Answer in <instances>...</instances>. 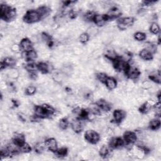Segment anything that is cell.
<instances>
[{
	"label": "cell",
	"mask_w": 161,
	"mask_h": 161,
	"mask_svg": "<svg viewBox=\"0 0 161 161\" xmlns=\"http://www.w3.org/2000/svg\"><path fill=\"white\" fill-rule=\"evenodd\" d=\"M20 47L24 52H29L33 49V44L31 40L28 38H23L20 42Z\"/></svg>",
	"instance_id": "obj_7"
},
{
	"label": "cell",
	"mask_w": 161,
	"mask_h": 161,
	"mask_svg": "<svg viewBox=\"0 0 161 161\" xmlns=\"http://www.w3.org/2000/svg\"><path fill=\"white\" fill-rule=\"evenodd\" d=\"M160 126V121L158 118L152 119L149 123V128L152 130H157Z\"/></svg>",
	"instance_id": "obj_20"
},
{
	"label": "cell",
	"mask_w": 161,
	"mask_h": 161,
	"mask_svg": "<svg viewBox=\"0 0 161 161\" xmlns=\"http://www.w3.org/2000/svg\"><path fill=\"white\" fill-rule=\"evenodd\" d=\"M134 38L137 41H144L147 38L146 34L143 32H136L135 34H134Z\"/></svg>",
	"instance_id": "obj_29"
},
{
	"label": "cell",
	"mask_w": 161,
	"mask_h": 161,
	"mask_svg": "<svg viewBox=\"0 0 161 161\" xmlns=\"http://www.w3.org/2000/svg\"><path fill=\"white\" fill-rule=\"evenodd\" d=\"M46 148L45 142H38L35 146V150L38 153H42Z\"/></svg>",
	"instance_id": "obj_26"
},
{
	"label": "cell",
	"mask_w": 161,
	"mask_h": 161,
	"mask_svg": "<svg viewBox=\"0 0 161 161\" xmlns=\"http://www.w3.org/2000/svg\"><path fill=\"white\" fill-rule=\"evenodd\" d=\"M84 138L87 142L92 144H97L101 140L99 134L93 130H87L84 133Z\"/></svg>",
	"instance_id": "obj_3"
},
{
	"label": "cell",
	"mask_w": 161,
	"mask_h": 161,
	"mask_svg": "<svg viewBox=\"0 0 161 161\" xmlns=\"http://www.w3.org/2000/svg\"><path fill=\"white\" fill-rule=\"evenodd\" d=\"M149 79L152 80V81L156 83L157 84L160 83V71H154L152 72L149 75Z\"/></svg>",
	"instance_id": "obj_18"
},
{
	"label": "cell",
	"mask_w": 161,
	"mask_h": 161,
	"mask_svg": "<svg viewBox=\"0 0 161 161\" xmlns=\"http://www.w3.org/2000/svg\"><path fill=\"white\" fill-rule=\"evenodd\" d=\"M38 70L42 74H47L53 69V67L45 62H40L37 64Z\"/></svg>",
	"instance_id": "obj_13"
},
{
	"label": "cell",
	"mask_w": 161,
	"mask_h": 161,
	"mask_svg": "<svg viewBox=\"0 0 161 161\" xmlns=\"http://www.w3.org/2000/svg\"><path fill=\"white\" fill-rule=\"evenodd\" d=\"M11 51L17 53H19L20 50H22V49H21V47H20V45H18L17 44H14L11 45Z\"/></svg>",
	"instance_id": "obj_35"
},
{
	"label": "cell",
	"mask_w": 161,
	"mask_h": 161,
	"mask_svg": "<svg viewBox=\"0 0 161 161\" xmlns=\"http://www.w3.org/2000/svg\"><path fill=\"white\" fill-rule=\"evenodd\" d=\"M13 142L18 147H20L25 143V137L22 133H15L13 135Z\"/></svg>",
	"instance_id": "obj_9"
},
{
	"label": "cell",
	"mask_w": 161,
	"mask_h": 161,
	"mask_svg": "<svg viewBox=\"0 0 161 161\" xmlns=\"http://www.w3.org/2000/svg\"><path fill=\"white\" fill-rule=\"evenodd\" d=\"M95 15L96 14L93 11H88L86 13L85 15L84 16V18L86 20V21H88V22L93 21V19H94V17H95Z\"/></svg>",
	"instance_id": "obj_34"
},
{
	"label": "cell",
	"mask_w": 161,
	"mask_h": 161,
	"mask_svg": "<svg viewBox=\"0 0 161 161\" xmlns=\"http://www.w3.org/2000/svg\"><path fill=\"white\" fill-rule=\"evenodd\" d=\"M55 153H56L57 157H65L67 155H68V148H66V147H61L60 149H57V150H56Z\"/></svg>",
	"instance_id": "obj_25"
},
{
	"label": "cell",
	"mask_w": 161,
	"mask_h": 161,
	"mask_svg": "<svg viewBox=\"0 0 161 161\" xmlns=\"http://www.w3.org/2000/svg\"><path fill=\"white\" fill-rule=\"evenodd\" d=\"M84 125L80 119L73 120L71 122V128L76 133H79L84 129Z\"/></svg>",
	"instance_id": "obj_6"
},
{
	"label": "cell",
	"mask_w": 161,
	"mask_h": 161,
	"mask_svg": "<svg viewBox=\"0 0 161 161\" xmlns=\"http://www.w3.org/2000/svg\"><path fill=\"white\" fill-rule=\"evenodd\" d=\"M108 20L106 15H95L93 19V22L98 26H103L106 24V22Z\"/></svg>",
	"instance_id": "obj_11"
},
{
	"label": "cell",
	"mask_w": 161,
	"mask_h": 161,
	"mask_svg": "<svg viewBox=\"0 0 161 161\" xmlns=\"http://www.w3.org/2000/svg\"><path fill=\"white\" fill-rule=\"evenodd\" d=\"M37 11L38 12L40 17H41V19H43L47 18L49 15L50 13V9L49 7H47V6H42L39 7L37 10Z\"/></svg>",
	"instance_id": "obj_15"
},
{
	"label": "cell",
	"mask_w": 161,
	"mask_h": 161,
	"mask_svg": "<svg viewBox=\"0 0 161 161\" xmlns=\"http://www.w3.org/2000/svg\"><path fill=\"white\" fill-rule=\"evenodd\" d=\"M17 15L16 9L11 8L8 5L1 4V18L5 22H10L14 20Z\"/></svg>",
	"instance_id": "obj_1"
},
{
	"label": "cell",
	"mask_w": 161,
	"mask_h": 161,
	"mask_svg": "<svg viewBox=\"0 0 161 161\" xmlns=\"http://www.w3.org/2000/svg\"><path fill=\"white\" fill-rule=\"evenodd\" d=\"M46 148H47L50 151L56 152L57 150V142L55 138H50L45 141Z\"/></svg>",
	"instance_id": "obj_10"
},
{
	"label": "cell",
	"mask_w": 161,
	"mask_h": 161,
	"mask_svg": "<svg viewBox=\"0 0 161 161\" xmlns=\"http://www.w3.org/2000/svg\"><path fill=\"white\" fill-rule=\"evenodd\" d=\"M142 85V88L144 90H149L152 87V83L150 81H148V80H145V81L143 82Z\"/></svg>",
	"instance_id": "obj_36"
},
{
	"label": "cell",
	"mask_w": 161,
	"mask_h": 161,
	"mask_svg": "<svg viewBox=\"0 0 161 161\" xmlns=\"http://www.w3.org/2000/svg\"><path fill=\"white\" fill-rule=\"evenodd\" d=\"M134 22H135V19H134L133 17H125V18L119 19L117 22L122 23L123 25H125L126 26L129 27V26H132L134 23Z\"/></svg>",
	"instance_id": "obj_17"
},
{
	"label": "cell",
	"mask_w": 161,
	"mask_h": 161,
	"mask_svg": "<svg viewBox=\"0 0 161 161\" xmlns=\"http://www.w3.org/2000/svg\"><path fill=\"white\" fill-rule=\"evenodd\" d=\"M41 20V17L39 15L37 10H31L26 11L23 17L24 22L27 23H34L39 22Z\"/></svg>",
	"instance_id": "obj_2"
},
{
	"label": "cell",
	"mask_w": 161,
	"mask_h": 161,
	"mask_svg": "<svg viewBox=\"0 0 161 161\" xmlns=\"http://www.w3.org/2000/svg\"><path fill=\"white\" fill-rule=\"evenodd\" d=\"M139 56L141 59L144 60H150L153 59L152 53L145 49L140 51Z\"/></svg>",
	"instance_id": "obj_16"
},
{
	"label": "cell",
	"mask_w": 161,
	"mask_h": 161,
	"mask_svg": "<svg viewBox=\"0 0 161 161\" xmlns=\"http://www.w3.org/2000/svg\"><path fill=\"white\" fill-rule=\"evenodd\" d=\"M125 144H134L137 142V136L136 133L131 132V131H127L125 132L123 134Z\"/></svg>",
	"instance_id": "obj_5"
},
{
	"label": "cell",
	"mask_w": 161,
	"mask_h": 161,
	"mask_svg": "<svg viewBox=\"0 0 161 161\" xmlns=\"http://www.w3.org/2000/svg\"><path fill=\"white\" fill-rule=\"evenodd\" d=\"M20 152L27 153H29L31 152L32 148L29 144L25 142L22 146L20 147Z\"/></svg>",
	"instance_id": "obj_31"
},
{
	"label": "cell",
	"mask_w": 161,
	"mask_h": 161,
	"mask_svg": "<svg viewBox=\"0 0 161 161\" xmlns=\"http://www.w3.org/2000/svg\"><path fill=\"white\" fill-rule=\"evenodd\" d=\"M6 68L7 67H13L16 65V60L12 57H6L2 62Z\"/></svg>",
	"instance_id": "obj_22"
},
{
	"label": "cell",
	"mask_w": 161,
	"mask_h": 161,
	"mask_svg": "<svg viewBox=\"0 0 161 161\" xmlns=\"http://www.w3.org/2000/svg\"><path fill=\"white\" fill-rule=\"evenodd\" d=\"M96 77L101 83H105L106 79L108 78V76H107L106 73L99 72V73H98L96 74Z\"/></svg>",
	"instance_id": "obj_32"
},
{
	"label": "cell",
	"mask_w": 161,
	"mask_h": 161,
	"mask_svg": "<svg viewBox=\"0 0 161 161\" xmlns=\"http://www.w3.org/2000/svg\"><path fill=\"white\" fill-rule=\"evenodd\" d=\"M150 31L153 35H157L160 32L159 25L156 23H153L150 26Z\"/></svg>",
	"instance_id": "obj_28"
},
{
	"label": "cell",
	"mask_w": 161,
	"mask_h": 161,
	"mask_svg": "<svg viewBox=\"0 0 161 161\" xmlns=\"http://www.w3.org/2000/svg\"><path fill=\"white\" fill-rule=\"evenodd\" d=\"M99 154L101 157H106L110 156V150L108 146L106 145H103L100 147L99 150Z\"/></svg>",
	"instance_id": "obj_21"
},
{
	"label": "cell",
	"mask_w": 161,
	"mask_h": 161,
	"mask_svg": "<svg viewBox=\"0 0 161 161\" xmlns=\"http://www.w3.org/2000/svg\"><path fill=\"white\" fill-rule=\"evenodd\" d=\"M90 36L87 33H83L79 36V40L82 44H86L89 41Z\"/></svg>",
	"instance_id": "obj_33"
},
{
	"label": "cell",
	"mask_w": 161,
	"mask_h": 161,
	"mask_svg": "<svg viewBox=\"0 0 161 161\" xmlns=\"http://www.w3.org/2000/svg\"><path fill=\"white\" fill-rule=\"evenodd\" d=\"M59 126L60 129L63 130H66L67 129H68L69 126V121L68 118H64L60 119L59 123Z\"/></svg>",
	"instance_id": "obj_24"
},
{
	"label": "cell",
	"mask_w": 161,
	"mask_h": 161,
	"mask_svg": "<svg viewBox=\"0 0 161 161\" xmlns=\"http://www.w3.org/2000/svg\"><path fill=\"white\" fill-rule=\"evenodd\" d=\"M113 118L115 123H119L126 118V112L122 110H116L113 112Z\"/></svg>",
	"instance_id": "obj_8"
},
{
	"label": "cell",
	"mask_w": 161,
	"mask_h": 161,
	"mask_svg": "<svg viewBox=\"0 0 161 161\" xmlns=\"http://www.w3.org/2000/svg\"><path fill=\"white\" fill-rule=\"evenodd\" d=\"M125 145V141L120 137L111 138L109 141V146L111 149H122Z\"/></svg>",
	"instance_id": "obj_4"
},
{
	"label": "cell",
	"mask_w": 161,
	"mask_h": 161,
	"mask_svg": "<svg viewBox=\"0 0 161 161\" xmlns=\"http://www.w3.org/2000/svg\"><path fill=\"white\" fill-rule=\"evenodd\" d=\"M25 69L26 71H28L29 72H35L38 70V67H37V65L34 63H29L25 65Z\"/></svg>",
	"instance_id": "obj_27"
},
{
	"label": "cell",
	"mask_w": 161,
	"mask_h": 161,
	"mask_svg": "<svg viewBox=\"0 0 161 161\" xmlns=\"http://www.w3.org/2000/svg\"><path fill=\"white\" fill-rule=\"evenodd\" d=\"M37 91V88L35 86H29L25 90V95L32 96Z\"/></svg>",
	"instance_id": "obj_30"
},
{
	"label": "cell",
	"mask_w": 161,
	"mask_h": 161,
	"mask_svg": "<svg viewBox=\"0 0 161 161\" xmlns=\"http://www.w3.org/2000/svg\"><path fill=\"white\" fill-rule=\"evenodd\" d=\"M152 108V106L148 103L145 102L144 104L141 105V106L139 108V111L143 114L149 113L150 111H151V110Z\"/></svg>",
	"instance_id": "obj_19"
},
{
	"label": "cell",
	"mask_w": 161,
	"mask_h": 161,
	"mask_svg": "<svg viewBox=\"0 0 161 161\" xmlns=\"http://www.w3.org/2000/svg\"><path fill=\"white\" fill-rule=\"evenodd\" d=\"M106 88L109 90H113L117 88V80L112 77H108L105 81Z\"/></svg>",
	"instance_id": "obj_14"
},
{
	"label": "cell",
	"mask_w": 161,
	"mask_h": 161,
	"mask_svg": "<svg viewBox=\"0 0 161 161\" xmlns=\"http://www.w3.org/2000/svg\"><path fill=\"white\" fill-rule=\"evenodd\" d=\"M20 74L19 71L14 68H11L10 70H8V73H7L8 76L11 79H18L20 76Z\"/></svg>",
	"instance_id": "obj_23"
},
{
	"label": "cell",
	"mask_w": 161,
	"mask_h": 161,
	"mask_svg": "<svg viewBox=\"0 0 161 161\" xmlns=\"http://www.w3.org/2000/svg\"><path fill=\"white\" fill-rule=\"evenodd\" d=\"M96 103L98 106L101 111H102L103 112H108L111 109V105L105 99H99Z\"/></svg>",
	"instance_id": "obj_12"
}]
</instances>
